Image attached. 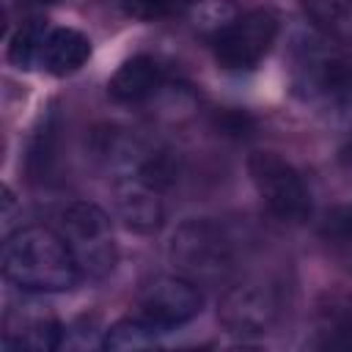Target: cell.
<instances>
[{
  "instance_id": "6",
  "label": "cell",
  "mask_w": 352,
  "mask_h": 352,
  "mask_svg": "<svg viewBox=\"0 0 352 352\" xmlns=\"http://www.w3.org/2000/svg\"><path fill=\"white\" fill-rule=\"evenodd\" d=\"M278 38V16L270 8H253L223 25L214 38V60L226 72H250L261 63Z\"/></svg>"
},
{
  "instance_id": "4",
  "label": "cell",
  "mask_w": 352,
  "mask_h": 352,
  "mask_svg": "<svg viewBox=\"0 0 352 352\" xmlns=\"http://www.w3.org/2000/svg\"><path fill=\"white\" fill-rule=\"evenodd\" d=\"M58 234L63 236L77 270L88 280H102L113 272L118 248L113 239L110 217L88 201H74L58 212Z\"/></svg>"
},
{
  "instance_id": "1",
  "label": "cell",
  "mask_w": 352,
  "mask_h": 352,
  "mask_svg": "<svg viewBox=\"0 0 352 352\" xmlns=\"http://www.w3.org/2000/svg\"><path fill=\"white\" fill-rule=\"evenodd\" d=\"M3 275L22 292H66L82 280L63 236L50 226H25L6 236Z\"/></svg>"
},
{
  "instance_id": "14",
  "label": "cell",
  "mask_w": 352,
  "mask_h": 352,
  "mask_svg": "<svg viewBox=\"0 0 352 352\" xmlns=\"http://www.w3.org/2000/svg\"><path fill=\"white\" fill-rule=\"evenodd\" d=\"M319 239L338 264L352 270V204H341L324 212L319 220Z\"/></svg>"
},
{
  "instance_id": "18",
  "label": "cell",
  "mask_w": 352,
  "mask_h": 352,
  "mask_svg": "<svg viewBox=\"0 0 352 352\" xmlns=\"http://www.w3.org/2000/svg\"><path fill=\"white\" fill-rule=\"evenodd\" d=\"M55 143H58L55 113H47V118H41V126L36 129V135L30 140V151H28V170L33 173V179H44V173H50V165L55 160Z\"/></svg>"
},
{
  "instance_id": "19",
  "label": "cell",
  "mask_w": 352,
  "mask_h": 352,
  "mask_svg": "<svg viewBox=\"0 0 352 352\" xmlns=\"http://www.w3.org/2000/svg\"><path fill=\"white\" fill-rule=\"evenodd\" d=\"M182 8V0H121V11L140 22L168 19Z\"/></svg>"
},
{
  "instance_id": "22",
  "label": "cell",
  "mask_w": 352,
  "mask_h": 352,
  "mask_svg": "<svg viewBox=\"0 0 352 352\" xmlns=\"http://www.w3.org/2000/svg\"><path fill=\"white\" fill-rule=\"evenodd\" d=\"M33 3H52V0H33Z\"/></svg>"
},
{
  "instance_id": "12",
  "label": "cell",
  "mask_w": 352,
  "mask_h": 352,
  "mask_svg": "<svg viewBox=\"0 0 352 352\" xmlns=\"http://www.w3.org/2000/svg\"><path fill=\"white\" fill-rule=\"evenodd\" d=\"M63 324L47 314H11L3 330L6 349H30V352H50L60 349L63 344Z\"/></svg>"
},
{
  "instance_id": "16",
  "label": "cell",
  "mask_w": 352,
  "mask_h": 352,
  "mask_svg": "<svg viewBox=\"0 0 352 352\" xmlns=\"http://www.w3.org/2000/svg\"><path fill=\"white\" fill-rule=\"evenodd\" d=\"M47 33H50V28L41 19L22 22L8 41V63L16 69H25V72L41 66V50H44Z\"/></svg>"
},
{
  "instance_id": "15",
  "label": "cell",
  "mask_w": 352,
  "mask_h": 352,
  "mask_svg": "<svg viewBox=\"0 0 352 352\" xmlns=\"http://www.w3.org/2000/svg\"><path fill=\"white\" fill-rule=\"evenodd\" d=\"M314 28L336 41L352 38V0H302Z\"/></svg>"
},
{
  "instance_id": "7",
  "label": "cell",
  "mask_w": 352,
  "mask_h": 352,
  "mask_svg": "<svg viewBox=\"0 0 352 352\" xmlns=\"http://www.w3.org/2000/svg\"><path fill=\"white\" fill-rule=\"evenodd\" d=\"M201 308H204V294L198 283L176 272V275H160L148 280L135 300L132 316L146 322L154 333L165 336L192 322L201 314Z\"/></svg>"
},
{
  "instance_id": "3",
  "label": "cell",
  "mask_w": 352,
  "mask_h": 352,
  "mask_svg": "<svg viewBox=\"0 0 352 352\" xmlns=\"http://www.w3.org/2000/svg\"><path fill=\"white\" fill-rule=\"evenodd\" d=\"M170 264L179 275L201 283L226 280L239 261V236L220 220H184L170 236Z\"/></svg>"
},
{
  "instance_id": "21",
  "label": "cell",
  "mask_w": 352,
  "mask_h": 352,
  "mask_svg": "<svg viewBox=\"0 0 352 352\" xmlns=\"http://www.w3.org/2000/svg\"><path fill=\"white\" fill-rule=\"evenodd\" d=\"M338 162H341L344 170L352 173V135L344 140V146H341V151H338Z\"/></svg>"
},
{
  "instance_id": "17",
  "label": "cell",
  "mask_w": 352,
  "mask_h": 352,
  "mask_svg": "<svg viewBox=\"0 0 352 352\" xmlns=\"http://www.w3.org/2000/svg\"><path fill=\"white\" fill-rule=\"evenodd\" d=\"M160 338V333H154L146 322H140L138 316H126L116 324H110L102 336V349H146L154 346Z\"/></svg>"
},
{
  "instance_id": "13",
  "label": "cell",
  "mask_w": 352,
  "mask_h": 352,
  "mask_svg": "<svg viewBox=\"0 0 352 352\" xmlns=\"http://www.w3.org/2000/svg\"><path fill=\"white\" fill-rule=\"evenodd\" d=\"M91 58V38L77 28H50L44 50H41V69L66 77L80 72Z\"/></svg>"
},
{
  "instance_id": "2",
  "label": "cell",
  "mask_w": 352,
  "mask_h": 352,
  "mask_svg": "<svg viewBox=\"0 0 352 352\" xmlns=\"http://www.w3.org/2000/svg\"><path fill=\"white\" fill-rule=\"evenodd\" d=\"M292 88L294 94L324 113L352 110V52L341 41L305 33L294 41L292 52Z\"/></svg>"
},
{
  "instance_id": "20",
  "label": "cell",
  "mask_w": 352,
  "mask_h": 352,
  "mask_svg": "<svg viewBox=\"0 0 352 352\" xmlns=\"http://www.w3.org/2000/svg\"><path fill=\"white\" fill-rule=\"evenodd\" d=\"M217 126L226 132V135H234V138H245L248 129L253 126V121L248 118V113H239V110H226L217 116Z\"/></svg>"
},
{
  "instance_id": "5",
  "label": "cell",
  "mask_w": 352,
  "mask_h": 352,
  "mask_svg": "<svg viewBox=\"0 0 352 352\" xmlns=\"http://www.w3.org/2000/svg\"><path fill=\"white\" fill-rule=\"evenodd\" d=\"M248 173L258 198L278 220L302 223L311 217V190L289 160L275 151H253Z\"/></svg>"
},
{
  "instance_id": "10",
  "label": "cell",
  "mask_w": 352,
  "mask_h": 352,
  "mask_svg": "<svg viewBox=\"0 0 352 352\" xmlns=\"http://www.w3.org/2000/svg\"><path fill=\"white\" fill-rule=\"evenodd\" d=\"M165 85V69L151 55H135L124 60L107 82V94L118 104H143Z\"/></svg>"
},
{
  "instance_id": "11",
  "label": "cell",
  "mask_w": 352,
  "mask_h": 352,
  "mask_svg": "<svg viewBox=\"0 0 352 352\" xmlns=\"http://www.w3.org/2000/svg\"><path fill=\"white\" fill-rule=\"evenodd\" d=\"M311 346L349 349L352 346V294H324L316 302L311 324Z\"/></svg>"
},
{
  "instance_id": "9",
  "label": "cell",
  "mask_w": 352,
  "mask_h": 352,
  "mask_svg": "<svg viewBox=\"0 0 352 352\" xmlns=\"http://www.w3.org/2000/svg\"><path fill=\"white\" fill-rule=\"evenodd\" d=\"M113 192H116V212L126 228H132L138 234H151L162 226L165 204H162L160 190L140 182L138 176L124 173V176H116Z\"/></svg>"
},
{
  "instance_id": "8",
  "label": "cell",
  "mask_w": 352,
  "mask_h": 352,
  "mask_svg": "<svg viewBox=\"0 0 352 352\" xmlns=\"http://www.w3.org/2000/svg\"><path fill=\"white\" fill-rule=\"evenodd\" d=\"M283 311V297L275 283L245 280L220 297L217 319L234 336H264L275 327Z\"/></svg>"
}]
</instances>
